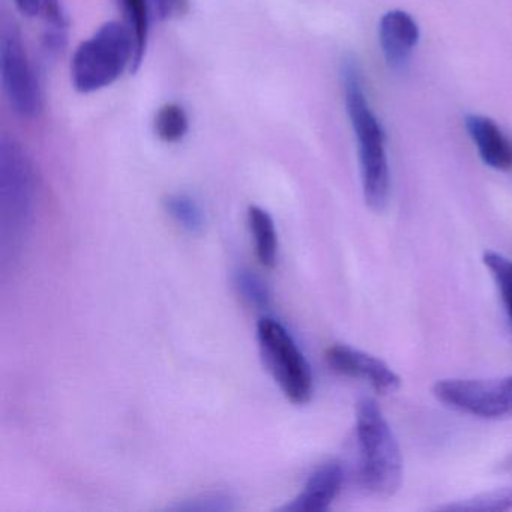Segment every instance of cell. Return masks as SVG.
<instances>
[{
	"label": "cell",
	"mask_w": 512,
	"mask_h": 512,
	"mask_svg": "<svg viewBox=\"0 0 512 512\" xmlns=\"http://www.w3.org/2000/svg\"><path fill=\"white\" fill-rule=\"evenodd\" d=\"M236 290L248 304L253 305L257 310H265L271 302V295L266 284L248 269H239L233 277Z\"/></svg>",
	"instance_id": "obj_18"
},
{
	"label": "cell",
	"mask_w": 512,
	"mask_h": 512,
	"mask_svg": "<svg viewBox=\"0 0 512 512\" xmlns=\"http://www.w3.org/2000/svg\"><path fill=\"white\" fill-rule=\"evenodd\" d=\"M257 341L263 361L284 397L296 406L307 404L313 397V373L292 335L277 320L265 317L257 323Z\"/></svg>",
	"instance_id": "obj_4"
},
{
	"label": "cell",
	"mask_w": 512,
	"mask_h": 512,
	"mask_svg": "<svg viewBox=\"0 0 512 512\" xmlns=\"http://www.w3.org/2000/svg\"><path fill=\"white\" fill-rule=\"evenodd\" d=\"M17 10L25 17H35L43 10V0H14Z\"/></svg>",
	"instance_id": "obj_22"
},
{
	"label": "cell",
	"mask_w": 512,
	"mask_h": 512,
	"mask_svg": "<svg viewBox=\"0 0 512 512\" xmlns=\"http://www.w3.org/2000/svg\"><path fill=\"white\" fill-rule=\"evenodd\" d=\"M482 262L490 271L505 305L506 313L512 322V260L497 251L488 250L482 256Z\"/></svg>",
	"instance_id": "obj_17"
},
{
	"label": "cell",
	"mask_w": 512,
	"mask_h": 512,
	"mask_svg": "<svg viewBox=\"0 0 512 512\" xmlns=\"http://www.w3.org/2000/svg\"><path fill=\"white\" fill-rule=\"evenodd\" d=\"M325 359L335 373L364 380L377 394H394L400 389V376L385 361L370 353L346 344H334L326 350Z\"/></svg>",
	"instance_id": "obj_8"
},
{
	"label": "cell",
	"mask_w": 512,
	"mask_h": 512,
	"mask_svg": "<svg viewBox=\"0 0 512 512\" xmlns=\"http://www.w3.org/2000/svg\"><path fill=\"white\" fill-rule=\"evenodd\" d=\"M148 7L152 20L166 22L184 13L187 0H148Z\"/></svg>",
	"instance_id": "obj_21"
},
{
	"label": "cell",
	"mask_w": 512,
	"mask_h": 512,
	"mask_svg": "<svg viewBox=\"0 0 512 512\" xmlns=\"http://www.w3.org/2000/svg\"><path fill=\"white\" fill-rule=\"evenodd\" d=\"M344 484V469L338 461H328L317 467L304 490L292 502L280 508L286 512H322L332 505Z\"/></svg>",
	"instance_id": "obj_9"
},
{
	"label": "cell",
	"mask_w": 512,
	"mask_h": 512,
	"mask_svg": "<svg viewBox=\"0 0 512 512\" xmlns=\"http://www.w3.org/2000/svg\"><path fill=\"white\" fill-rule=\"evenodd\" d=\"M467 133L478 149L479 157L488 167L500 172H512V140L502 128L481 115H469L464 119Z\"/></svg>",
	"instance_id": "obj_11"
},
{
	"label": "cell",
	"mask_w": 512,
	"mask_h": 512,
	"mask_svg": "<svg viewBox=\"0 0 512 512\" xmlns=\"http://www.w3.org/2000/svg\"><path fill=\"white\" fill-rule=\"evenodd\" d=\"M124 11L125 25L130 28L133 35L136 56H134L133 71H137L145 58L148 47L149 23H151V11L148 0H119Z\"/></svg>",
	"instance_id": "obj_13"
},
{
	"label": "cell",
	"mask_w": 512,
	"mask_h": 512,
	"mask_svg": "<svg viewBox=\"0 0 512 512\" xmlns=\"http://www.w3.org/2000/svg\"><path fill=\"white\" fill-rule=\"evenodd\" d=\"M133 35L125 23L109 22L77 47L71 62V82L82 94L113 85L128 67L133 70Z\"/></svg>",
	"instance_id": "obj_3"
},
{
	"label": "cell",
	"mask_w": 512,
	"mask_h": 512,
	"mask_svg": "<svg viewBox=\"0 0 512 512\" xmlns=\"http://www.w3.org/2000/svg\"><path fill=\"white\" fill-rule=\"evenodd\" d=\"M440 403L482 419L512 416V376L500 379H443L434 383Z\"/></svg>",
	"instance_id": "obj_5"
},
{
	"label": "cell",
	"mask_w": 512,
	"mask_h": 512,
	"mask_svg": "<svg viewBox=\"0 0 512 512\" xmlns=\"http://www.w3.org/2000/svg\"><path fill=\"white\" fill-rule=\"evenodd\" d=\"M379 41L389 67L401 68L418 44V23L406 11H389L380 19Z\"/></svg>",
	"instance_id": "obj_10"
},
{
	"label": "cell",
	"mask_w": 512,
	"mask_h": 512,
	"mask_svg": "<svg viewBox=\"0 0 512 512\" xmlns=\"http://www.w3.org/2000/svg\"><path fill=\"white\" fill-rule=\"evenodd\" d=\"M248 226L253 235L254 248H256L260 265L265 268H274L278 256V236L271 215L259 206H250Z\"/></svg>",
	"instance_id": "obj_12"
},
{
	"label": "cell",
	"mask_w": 512,
	"mask_h": 512,
	"mask_svg": "<svg viewBox=\"0 0 512 512\" xmlns=\"http://www.w3.org/2000/svg\"><path fill=\"white\" fill-rule=\"evenodd\" d=\"M359 481L373 496H394L403 484V455L391 425L373 398L356 407Z\"/></svg>",
	"instance_id": "obj_2"
},
{
	"label": "cell",
	"mask_w": 512,
	"mask_h": 512,
	"mask_svg": "<svg viewBox=\"0 0 512 512\" xmlns=\"http://www.w3.org/2000/svg\"><path fill=\"white\" fill-rule=\"evenodd\" d=\"M500 469H502L503 472L512 473V455H509V457L506 458L505 461H503L502 466H500Z\"/></svg>",
	"instance_id": "obj_23"
},
{
	"label": "cell",
	"mask_w": 512,
	"mask_h": 512,
	"mask_svg": "<svg viewBox=\"0 0 512 512\" xmlns=\"http://www.w3.org/2000/svg\"><path fill=\"white\" fill-rule=\"evenodd\" d=\"M341 79L350 124L358 140L365 203L374 212H382L388 206L391 193L385 131L365 97L361 71L353 59L344 61Z\"/></svg>",
	"instance_id": "obj_1"
},
{
	"label": "cell",
	"mask_w": 512,
	"mask_h": 512,
	"mask_svg": "<svg viewBox=\"0 0 512 512\" xmlns=\"http://www.w3.org/2000/svg\"><path fill=\"white\" fill-rule=\"evenodd\" d=\"M445 511L500 512L512 511V487L497 488L442 506Z\"/></svg>",
	"instance_id": "obj_15"
},
{
	"label": "cell",
	"mask_w": 512,
	"mask_h": 512,
	"mask_svg": "<svg viewBox=\"0 0 512 512\" xmlns=\"http://www.w3.org/2000/svg\"><path fill=\"white\" fill-rule=\"evenodd\" d=\"M164 208L182 229L191 233L202 232L205 214L193 197L184 193L170 194L164 199Z\"/></svg>",
	"instance_id": "obj_14"
},
{
	"label": "cell",
	"mask_w": 512,
	"mask_h": 512,
	"mask_svg": "<svg viewBox=\"0 0 512 512\" xmlns=\"http://www.w3.org/2000/svg\"><path fill=\"white\" fill-rule=\"evenodd\" d=\"M155 133L166 143H178L187 136L190 121L184 107L179 104H164L154 121Z\"/></svg>",
	"instance_id": "obj_16"
},
{
	"label": "cell",
	"mask_w": 512,
	"mask_h": 512,
	"mask_svg": "<svg viewBox=\"0 0 512 512\" xmlns=\"http://www.w3.org/2000/svg\"><path fill=\"white\" fill-rule=\"evenodd\" d=\"M0 67L5 95L14 112L25 119L38 118L43 110L40 82L29 61L22 38L14 28L5 29L2 35Z\"/></svg>",
	"instance_id": "obj_7"
},
{
	"label": "cell",
	"mask_w": 512,
	"mask_h": 512,
	"mask_svg": "<svg viewBox=\"0 0 512 512\" xmlns=\"http://www.w3.org/2000/svg\"><path fill=\"white\" fill-rule=\"evenodd\" d=\"M44 38L52 41H67L68 20L59 0H43Z\"/></svg>",
	"instance_id": "obj_19"
},
{
	"label": "cell",
	"mask_w": 512,
	"mask_h": 512,
	"mask_svg": "<svg viewBox=\"0 0 512 512\" xmlns=\"http://www.w3.org/2000/svg\"><path fill=\"white\" fill-rule=\"evenodd\" d=\"M35 200V176L26 149L14 137L0 142V202L5 224L28 223Z\"/></svg>",
	"instance_id": "obj_6"
},
{
	"label": "cell",
	"mask_w": 512,
	"mask_h": 512,
	"mask_svg": "<svg viewBox=\"0 0 512 512\" xmlns=\"http://www.w3.org/2000/svg\"><path fill=\"white\" fill-rule=\"evenodd\" d=\"M230 496L223 493H206L202 496L194 497L191 500H185L184 503L173 506L178 511H230L235 508Z\"/></svg>",
	"instance_id": "obj_20"
}]
</instances>
